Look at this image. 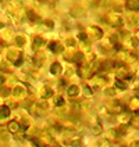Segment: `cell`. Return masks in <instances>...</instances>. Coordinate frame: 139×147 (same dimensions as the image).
<instances>
[{
	"mask_svg": "<svg viewBox=\"0 0 139 147\" xmlns=\"http://www.w3.org/2000/svg\"><path fill=\"white\" fill-rule=\"evenodd\" d=\"M85 92H86V96H90V94H92V92H90L89 88H85Z\"/></svg>",
	"mask_w": 139,
	"mask_h": 147,
	"instance_id": "10",
	"label": "cell"
},
{
	"mask_svg": "<svg viewBox=\"0 0 139 147\" xmlns=\"http://www.w3.org/2000/svg\"><path fill=\"white\" fill-rule=\"evenodd\" d=\"M130 3H131V4H130V8H132V10H136V8H138V6H136L138 1H136V0H130Z\"/></svg>",
	"mask_w": 139,
	"mask_h": 147,
	"instance_id": "6",
	"label": "cell"
},
{
	"mask_svg": "<svg viewBox=\"0 0 139 147\" xmlns=\"http://www.w3.org/2000/svg\"><path fill=\"white\" fill-rule=\"evenodd\" d=\"M115 88L118 89H127V83H124L123 81H115Z\"/></svg>",
	"mask_w": 139,
	"mask_h": 147,
	"instance_id": "4",
	"label": "cell"
},
{
	"mask_svg": "<svg viewBox=\"0 0 139 147\" xmlns=\"http://www.w3.org/2000/svg\"><path fill=\"white\" fill-rule=\"evenodd\" d=\"M56 106H64V100L58 97L57 100H56Z\"/></svg>",
	"mask_w": 139,
	"mask_h": 147,
	"instance_id": "7",
	"label": "cell"
},
{
	"mask_svg": "<svg viewBox=\"0 0 139 147\" xmlns=\"http://www.w3.org/2000/svg\"><path fill=\"white\" fill-rule=\"evenodd\" d=\"M0 94H1L3 97H4V96H8V89H1V93H0Z\"/></svg>",
	"mask_w": 139,
	"mask_h": 147,
	"instance_id": "8",
	"label": "cell"
},
{
	"mask_svg": "<svg viewBox=\"0 0 139 147\" xmlns=\"http://www.w3.org/2000/svg\"><path fill=\"white\" fill-rule=\"evenodd\" d=\"M0 28H1V22H0Z\"/></svg>",
	"mask_w": 139,
	"mask_h": 147,
	"instance_id": "12",
	"label": "cell"
},
{
	"mask_svg": "<svg viewBox=\"0 0 139 147\" xmlns=\"http://www.w3.org/2000/svg\"><path fill=\"white\" fill-rule=\"evenodd\" d=\"M8 131L13 132V133L18 132L20 131V123L17 122V121H11V122L8 123Z\"/></svg>",
	"mask_w": 139,
	"mask_h": 147,
	"instance_id": "2",
	"label": "cell"
},
{
	"mask_svg": "<svg viewBox=\"0 0 139 147\" xmlns=\"http://www.w3.org/2000/svg\"><path fill=\"white\" fill-rule=\"evenodd\" d=\"M68 94L70 96H77L78 94V88L77 86H70L68 88Z\"/></svg>",
	"mask_w": 139,
	"mask_h": 147,
	"instance_id": "3",
	"label": "cell"
},
{
	"mask_svg": "<svg viewBox=\"0 0 139 147\" xmlns=\"http://www.w3.org/2000/svg\"><path fill=\"white\" fill-rule=\"evenodd\" d=\"M57 69H60V64L56 63V64H53V65H52V74H57L58 72Z\"/></svg>",
	"mask_w": 139,
	"mask_h": 147,
	"instance_id": "5",
	"label": "cell"
},
{
	"mask_svg": "<svg viewBox=\"0 0 139 147\" xmlns=\"http://www.w3.org/2000/svg\"><path fill=\"white\" fill-rule=\"evenodd\" d=\"M3 83V76H0V85Z\"/></svg>",
	"mask_w": 139,
	"mask_h": 147,
	"instance_id": "11",
	"label": "cell"
},
{
	"mask_svg": "<svg viewBox=\"0 0 139 147\" xmlns=\"http://www.w3.org/2000/svg\"><path fill=\"white\" fill-rule=\"evenodd\" d=\"M8 117H10V108L6 106H1L0 107V119H4Z\"/></svg>",
	"mask_w": 139,
	"mask_h": 147,
	"instance_id": "1",
	"label": "cell"
},
{
	"mask_svg": "<svg viewBox=\"0 0 139 147\" xmlns=\"http://www.w3.org/2000/svg\"><path fill=\"white\" fill-rule=\"evenodd\" d=\"M42 43H43V40H42V39H36V42H35V45H36V46H38V45L41 46Z\"/></svg>",
	"mask_w": 139,
	"mask_h": 147,
	"instance_id": "9",
	"label": "cell"
}]
</instances>
